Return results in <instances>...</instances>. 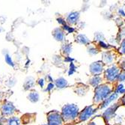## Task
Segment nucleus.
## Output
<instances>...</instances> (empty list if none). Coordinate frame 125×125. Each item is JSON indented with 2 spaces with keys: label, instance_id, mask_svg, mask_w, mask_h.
Returning a JSON list of instances; mask_svg holds the SVG:
<instances>
[{
  "label": "nucleus",
  "instance_id": "1",
  "mask_svg": "<svg viewBox=\"0 0 125 125\" xmlns=\"http://www.w3.org/2000/svg\"><path fill=\"white\" fill-rule=\"evenodd\" d=\"M112 83H105L101 84L98 87L94 88V95L93 97V103L96 105H100L106 100L113 93Z\"/></svg>",
  "mask_w": 125,
  "mask_h": 125
},
{
  "label": "nucleus",
  "instance_id": "2",
  "mask_svg": "<svg viewBox=\"0 0 125 125\" xmlns=\"http://www.w3.org/2000/svg\"><path fill=\"white\" fill-rule=\"evenodd\" d=\"M80 112L79 106L75 104H67L62 106L61 114L65 124L76 122L79 113Z\"/></svg>",
  "mask_w": 125,
  "mask_h": 125
},
{
  "label": "nucleus",
  "instance_id": "3",
  "mask_svg": "<svg viewBox=\"0 0 125 125\" xmlns=\"http://www.w3.org/2000/svg\"><path fill=\"white\" fill-rule=\"evenodd\" d=\"M121 70L118 64H113L111 66H108L104 73V78L107 83H112L118 81V79Z\"/></svg>",
  "mask_w": 125,
  "mask_h": 125
},
{
  "label": "nucleus",
  "instance_id": "4",
  "mask_svg": "<svg viewBox=\"0 0 125 125\" xmlns=\"http://www.w3.org/2000/svg\"><path fill=\"white\" fill-rule=\"evenodd\" d=\"M47 121L49 125H64L61 112L57 110L50 111L47 114Z\"/></svg>",
  "mask_w": 125,
  "mask_h": 125
},
{
  "label": "nucleus",
  "instance_id": "5",
  "mask_svg": "<svg viewBox=\"0 0 125 125\" xmlns=\"http://www.w3.org/2000/svg\"><path fill=\"white\" fill-rule=\"evenodd\" d=\"M97 109L94 107V106H87L83 110H81L79 113V115L76 121V124H79L84 121H86L96 112Z\"/></svg>",
  "mask_w": 125,
  "mask_h": 125
},
{
  "label": "nucleus",
  "instance_id": "6",
  "mask_svg": "<svg viewBox=\"0 0 125 125\" xmlns=\"http://www.w3.org/2000/svg\"><path fill=\"white\" fill-rule=\"evenodd\" d=\"M16 112V107L12 102L5 101L2 104L1 106V115L8 118L11 116H14V114Z\"/></svg>",
  "mask_w": 125,
  "mask_h": 125
},
{
  "label": "nucleus",
  "instance_id": "7",
  "mask_svg": "<svg viewBox=\"0 0 125 125\" xmlns=\"http://www.w3.org/2000/svg\"><path fill=\"white\" fill-rule=\"evenodd\" d=\"M105 66L102 61L94 62L89 65V72L92 76H101L104 73Z\"/></svg>",
  "mask_w": 125,
  "mask_h": 125
},
{
  "label": "nucleus",
  "instance_id": "8",
  "mask_svg": "<svg viewBox=\"0 0 125 125\" xmlns=\"http://www.w3.org/2000/svg\"><path fill=\"white\" fill-rule=\"evenodd\" d=\"M118 106V104H113L105 109L103 113V118L105 120V121L108 122L114 117H115V113Z\"/></svg>",
  "mask_w": 125,
  "mask_h": 125
},
{
  "label": "nucleus",
  "instance_id": "9",
  "mask_svg": "<svg viewBox=\"0 0 125 125\" xmlns=\"http://www.w3.org/2000/svg\"><path fill=\"white\" fill-rule=\"evenodd\" d=\"M116 55L111 50H106L102 54V62L105 65L111 66L115 64Z\"/></svg>",
  "mask_w": 125,
  "mask_h": 125
},
{
  "label": "nucleus",
  "instance_id": "10",
  "mask_svg": "<svg viewBox=\"0 0 125 125\" xmlns=\"http://www.w3.org/2000/svg\"><path fill=\"white\" fill-rule=\"evenodd\" d=\"M79 18H80V14H79V11H71L67 15L65 21L67 25L71 26L78 23Z\"/></svg>",
  "mask_w": 125,
  "mask_h": 125
},
{
  "label": "nucleus",
  "instance_id": "11",
  "mask_svg": "<svg viewBox=\"0 0 125 125\" xmlns=\"http://www.w3.org/2000/svg\"><path fill=\"white\" fill-rule=\"evenodd\" d=\"M52 35L55 41L64 43L66 38V32L62 27H57L52 30Z\"/></svg>",
  "mask_w": 125,
  "mask_h": 125
},
{
  "label": "nucleus",
  "instance_id": "12",
  "mask_svg": "<svg viewBox=\"0 0 125 125\" xmlns=\"http://www.w3.org/2000/svg\"><path fill=\"white\" fill-rule=\"evenodd\" d=\"M118 94H116L115 92H113L106 100H105L103 103L99 105V109H106L109 106H111L112 104V103H114V102L118 99Z\"/></svg>",
  "mask_w": 125,
  "mask_h": 125
},
{
  "label": "nucleus",
  "instance_id": "13",
  "mask_svg": "<svg viewBox=\"0 0 125 125\" xmlns=\"http://www.w3.org/2000/svg\"><path fill=\"white\" fill-rule=\"evenodd\" d=\"M104 80V76H92L88 79V85L93 88H97L101 84H103V81Z\"/></svg>",
  "mask_w": 125,
  "mask_h": 125
},
{
  "label": "nucleus",
  "instance_id": "14",
  "mask_svg": "<svg viewBox=\"0 0 125 125\" xmlns=\"http://www.w3.org/2000/svg\"><path fill=\"white\" fill-rule=\"evenodd\" d=\"M75 41L81 45H85V46H88L89 44L92 43V41L90 39L84 34H78L75 37Z\"/></svg>",
  "mask_w": 125,
  "mask_h": 125
},
{
  "label": "nucleus",
  "instance_id": "15",
  "mask_svg": "<svg viewBox=\"0 0 125 125\" xmlns=\"http://www.w3.org/2000/svg\"><path fill=\"white\" fill-rule=\"evenodd\" d=\"M72 50H73L72 43L69 42H64L62 43L61 47V53L64 57H68L72 52Z\"/></svg>",
  "mask_w": 125,
  "mask_h": 125
},
{
  "label": "nucleus",
  "instance_id": "16",
  "mask_svg": "<svg viewBox=\"0 0 125 125\" xmlns=\"http://www.w3.org/2000/svg\"><path fill=\"white\" fill-rule=\"evenodd\" d=\"M88 89H89L88 86L82 83H79L75 87V92L79 96H84L86 94Z\"/></svg>",
  "mask_w": 125,
  "mask_h": 125
},
{
  "label": "nucleus",
  "instance_id": "17",
  "mask_svg": "<svg viewBox=\"0 0 125 125\" xmlns=\"http://www.w3.org/2000/svg\"><path fill=\"white\" fill-rule=\"evenodd\" d=\"M27 98L28 100L31 102L32 104H36L39 101V99H40V94L39 93L37 92L36 90H31L29 91V93L27 96Z\"/></svg>",
  "mask_w": 125,
  "mask_h": 125
},
{
  "label": "nucleus",
  "instance_id": "18",
  "mask_svg": "<svg viewBox=\"0 0 125 125\" xmlns=\"http://www.w3.org/2000/svg\"><path fill=\"white\" fill-rule=\"evenodd\" d=\"M54 84L56 88H59V89H62V88H64L68 86L67 80L63 77H59L58 79H56L54 81Z\"/></svg>",
  "mask_w": 125,
  "mask_h": 125
},
{
  "label": "nucleus",
  "instance_id": "19",
  "mask_svg": "<svg viewBox=\"0 0 125 125\" xmlns=\"http://www.w3.org/2000/svg\"><path fill=\"white\" fill-rule=\"evenodd\" d=\"M35 84V80L33 77H28L23 83V88L25 91H31L32 90L34 85Z\"/></svg>",
  "mask_w": 125,
  "mask_h": 125
},
{
  "label": "nucleus",
  "instance_id": "20",
  "mask_svg": "<svg viewBox=\"0 0 125 125\" xmlns=\"http://www.w3.org/2000/svg\"><path fill=\"white\" fill-rule=\"evenodd\" d=\"M22 121L21 119L17 116H11L8 118H7L5 125H21Z\"/></svg>",
  "mask_w": 125,
  "mask_h": 125
},
{
  "label": "nucleus",
  "instance_id": "21",
  "mask_svg": "<svg viewBox=\"0 0 125 125\" xmlns=\"http://www.w3.org/2000/svg\"><path fill=\"white\" fill-rule=\"evenodd\" d=\"M87 50H88V52L91 55H97V53H99L100 52V49L95 46V45L91 43L89 44L88 46L87 47Z\"/></svg>",
  "mask_w": 125,
  "mask_h": 125
},
{
  "label": "nucleus",
  "instance_id": "22",
  "mask_svg": "<svg viewBox=\"0 0 125 125\" xmlns=\"http://www.w3.org/2000/svg\"><path fill=\"white\" fill-rule=\"evenodd\" d=\"M125 38V24L120 27L118 35V40L121 41V42Z\"/></svg>",
  "mask_w": 125,
  "mask_h": 125
},
{
  "label": "nucleus",
  "instance_id": "23",
  "mask_svg": "<svg viewBox=\"0 0 125 125\" xmlns=\"http://www.w3.org/2000/svg\"><path fill=\"white\" fill-rule=\"evenodd\" d=\"M5 62L7 63V64H8L9 66L12 67H14L15 63H14V62L13 61L12 58H11V56H10L8 53H6V54L5 55Z\"/></svg>",
  "mask_w": 125,
  "mask_h": 125
},
{
  "label": "nucleus",
  "instance_id": "24",
  "mask_svg": "<svg viewBox=\"0 0 125 125\" xmlns=\"http://www.w3.org/2000/svg\"><path fill=\"white\" fill-rule=\"evenodd\" d=\"M94 41H104V35L102 32H97L94 35Z\"/></svg>",
  "mask_w": 125,
  "mask_h": 125
},
{
  "label": "nucleus",
  "instance_id": "25",
  "mask_svg": "<svg viewBox=\"0 0 125 125\" xmlns=\"http://www.w3.org/2000/svg\"><path fill=\"white\" fill-rule=\"evenodd\" d=\"M118 52L125 55V38L120 43V47L118 48Z\"/></svg>",
  "mask_w": 125,
  "mask_h": 125
},
{
  "label": "nucleus",
  "instance_id": "26",
  "mask_svg": "<svg viewBox=\"0 0 125 125\" xmlns=\"http://www.w3.org/2000/svg\"><path fill=\"white\" fill-rule=\"evenodd\" d=\"M115 92L118 94H124L125 92V88H124V85H118V88H116V90L115 91Z\"/></svg>",
  "mask_w": 125,
  "mask_h": 125
},
{
  "label": "nucleus",
  "instance_id": "27",
  "mask_svg": "<svg viewBox=\"0 0 125 125\" xmlns=\"http://www.w3.org/2000/svg\"><path fill=\"white\" fill-rule=\"evenodd\" d=\"M124 81H125V71H121L120 74H119L118 79V82L122 83V82H124Z\"/></svg>",
  "mask_w": 125,
  "mask_h": 125
},
{
  "label": "nucleus",
  "instance_id": "28",
  "mask_svg": "<svg viewBox=\"0 0 125 125\" xmlns=\"http://www.w3.org/2000/svg\"><path fill=\"white\" fill-rule=\"evenodd\" d=\"M118 67H120V69L121 71H125V58H123L118 63Z\"/></svg>",
  "mask_w": 125,
  "mask_h": 125
},
{
  "label": "nucleus",
  "instance_id": "29",
  "mask_svg": "<svg viewBox=\"0 0 125 125\" xmlns=\"http://www.w3.org/2000/svg\"><path fill=\"white\" fill-rule=\"evenodd\" d=\"M55 84L54 83H50L47 84V86L46 88V89H45V92H50L51 91L55 88Z\"/></svg>",
  "mask_w": 125,
  "mask_h": 125
},
{
  "label": "nucleus",
  "instance_id": "30",
  "mask_svg": "<svg viewBox=\"0 0 125 125\" xmlns=\"http://www.w3.org/2000/svg\"><path fill=\"white\" fill-rule=\"evenodd\" d=\"M37 84L41 87V88H44L45 86V79H43V78H40L38 79V81H37Z\"/></svg>",
  "mask_w": 125,
  "mask_h": 125
},
{
  "label": "nucleus",
  "instance_id": "31",
  "mask_svg": "<svg viewBox=\"0 0 125 125\" xmlns=\"http://www.w3.org/2000/svg\"><path fill=\"white\" fill-rule=\"evenodd\" d=\"M47 80L49 82V83H54L53 79H52V77L50 75H47Z\"/></svg>",
  "mask_w": 125,
  "mask_h": 125
},
{
  "label": "nucleus",
  "instance_id": "32",
  "mask_svg": "<svg viewBox=\"0 0 125 125\" xmlns=\"http://www.w3.org/2000/svg\"><path fill=\"white\" fill-rule=\"evenodd\" d=\"M87 125H98L96 122H94V121H92V122H90V123H88Z\"/></svg>",
  "mask_w": 125,
  "mask_h": 125
},
{
  "label": "nucleus",
  "instance_id": "33",
  "mask_svg": "<svg viewBox=\"0 0 125 125\" xmlns=\"http://www.w3.org/2000/svg\"><path fill=\"white\" fill-rule=\"evenodd\" d=\"M65 125H78V124H76V123H73V124H65Z\"/></svg>",
  "mask_w": 125,
  "mask_h": 125
},
{
  "label": "nucleus",
  "instance_id": "34",
  "mask_svg": "<svg viewBox=\"0 0 125 125\" xmlns=\"http://www.w3.org/2000/svg\"><path fill=\"white\" fill-rule=\"evenodd\" d=\"M4 124L3 123H2V122H0V125H3Z\"/></svg>",
  "mask_w": 125,
  "mask_h": 125
},
{
  "label": "nucleus",
  "instance_id": "35",
  "mask_svg": "<svg viewBox=\"0 0 125 125\" xmlns=\"http://www.w3.org/2000/svg\"><path fill=\"white\" fill-rule=\"evenodd\" d=\"M42 125H49V124H42Z\"/></svg>",
  "mask_w": 125,
  "mask_h": 125
}]
</instances>
